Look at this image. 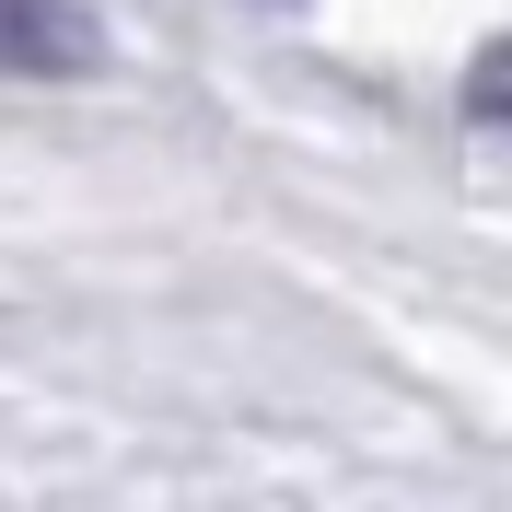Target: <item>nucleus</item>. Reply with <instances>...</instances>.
<instances>
[{
    "label": "nucleus",
    "mask_w": 512,
    "mask_h": 512,
    "mask_svg": "<svg viewBox=\"0 0 512 512\" xmlns=\"http://www.w3.org/2000/svg\"><path fill=\"white\" fill-rule=\"evenodd\" d=\"M105 59V24L82 0H0V70L12 82H82Z\"/></svg>",
    "instance_id": "f257e3e1"
},
{
    "label": "nucleus",
    "mask_w": 512,
    "mask_h": 512,
    "mask_svg": "<svg viewBox=\"0 0 512 512\" xmlns=\"http://www.w3.org/2000/svg\"><path fill=\"white\" fill-rule=\"evenodd\" d=\"M466 117H478V128H512V35L478 47V70H466Z\"/></svg>",
    "instance_id": "f03ea898"
}]
</instances>
